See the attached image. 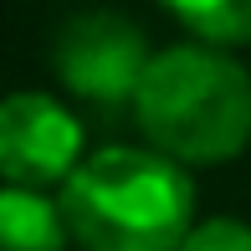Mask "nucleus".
Returning <instances> with one entry per match:
<instances>
[{
  "label": "nucleus",
  "mask_w": 251,
  "mask_h": 251,
  "mask_svg": "<svg viewBox=\"0 0 251 251\" xmlns=\"http://www.w3.org/2000/svg\"><path fill=\"white\" fill-rule=\"evenodd\" d=\"M82 118L72 102L41 87H16L0 98V179L31 190H56L82 164Z\"/></svg>",
  "instance_id": "20e7f679"
},
{
  "label": "nucleus",
  "mask_w": 251,
  "mask_h": 251,
  "mask_svg": "<svg viewBox=\"0 0 251 251\" xmlns=\"http://www.w3.org/2000/svg\"><path fill=\"white\" fill-rule=\"evenodd\" d=\"M72 231L56 190L0 185V251H67Z\"/></svg>",
  "instance_id": "39448f33"
},
{
  "label": "nucleus",
  "mask_w": 251,
  "mask_h": 251,
  "mask_svg": "<svg viewBox=\"0 0 251 251\" xmlns=\"http://www.w3.org/2000/svg\"><path fill=\"white\" fill-rule=\"evenodd\" d=\"M190 36L215 47H251V0H159Z\"/></svg>",
  "instance_id": "423d86ee"
},
{
  "label": "nucleus",
  "mask_w": 251,
  "mask_h": 251,
  "mask_svg": "<svg viewBox=\"0 0 251 251\" xmlns=\"http://www.w3.org/2000/svg\"><path fill=\"white\" fill-rule=\"evenodd\" d=\"M175 251H251V221L241 215H210L179 236Z\"/></svg>",
  "instance_id": "0eeeda50"
},
{
  "label": "nucleus",
  "mask_w": 251,
  "mask_h": 251,
  "mask_svg": "<svg viewBox=\"0 0 251 251\" xmlns=\"http://www.w3.org/2000/svg\"><path fill=\"white\" fill-rule=\"evenodd\" d=\"M77 251H175L195 226L190 164L154 144H108L56 185Z\"/></svg>",
  "instance_id": "f03ea898"
},
{
  "label": "nucleus",
  "mask_w": 251,
  "mask_h": 251,
  "mask_svg": "<svg viewBox=\"0 0 251 251\" xmlns=\"http://www.w3.org/2000/svg\"><path fill=\"white\" fill-rule=\"evenodd\" d=\"M128 108L144 144L190 169L231 164L251 149V72L236 47L190 36L154 51Z\"/></svg>",
  "instance_id": "f257e3e1"
},
{
  "label": "nucleus",
  "mask_w": 251,
  "mask_h": 251,
  "mask_svg": "<svg viewBox=\"0 0 251 251\" xmlns=\"http://www.w3.org/2000/svg\"><path fill=\"white\" fill-rule=\"evenodd\" d=\"M149 56V36L118 10H82L51 36V72L62 93L93 108H128Z\"/></svg>",
  "instance_id": "7ed1b4c3"
}]
</instances>
